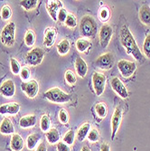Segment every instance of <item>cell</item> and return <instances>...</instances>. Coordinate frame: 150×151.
Here are the masks:
<instances>
[{
    "instance_id": "cell-1",
    "label": "cell",
    "mask_w": 150,
    "mask_h": 151,
    "mask_svg": "<svg viewBox=\"0 0 150 151\" xmlns=\"http://www.w3.org/2000/svg\"><path fill=\"white\" fill-rule=\"evenodd\" d=\"M120 43L122 46L126 49L127 52L135 60L141 63L144 61L143 53L141 52L133 35L127 25H123L120 29Z\"/></svg>"
},
{
    "instance_id": "cell-3",
    "label": "cell",
    "mask_w": 150,
    "mask_h": 151,
    "mask_svg": "<svg viewBox=\"0 0 150 151\" xmlns=\"http://www.w3.org/2000/svg\"><path fill=\"white\" fill-rule=\"evenodd\" d=\"M44 95L48 101L54 102V103L64 104V103L70 102L72 101V96L70 94L64 92L63 91H62L61 89L57 87H54V88L48 90L47 91L44 93Z\"/></svg>"
},
{
    "instance_id": "cell-2",
    "label": "cell",
    "mask_w": 150,
    "mask_h": 151,
    "mask_svg": "<svg viewBox=\"0 0 150 151\" xmlns=\"http://www.w3.org/2000/svg\"><path fill=\"white\" fill-rule=\"evenodd\" d=\"M98 25L90 16H84L80 22V33L86 38H93L97 35Z\"/></svg>"
},
{
    "instance_id": "cell-38",
    "label": "cell",
    "mask_w": 150,
    "mask_h": 151,
    "mask_svg": "<svg viewBox=\"0 0 150 151\" xmlns=\"http://www.w3.org/2000/svg\"><path fill=\"white\" fill-rule=\"evenodd\" d=\"M12 17V10L8 6H3L1 10V17L3 20H8Z\"/></svg>"
},
{
    "instance_id": "cell-31",
    "label": "cell",
    "mask_w": 150,
    "mask_h": 151,
    "mask_svg": "<svg viewBox=\"0 0 150 151\" xmlns=\"http://www.w3.org/2000/svg\"><path fill=\"white\" fill-rule=\"evenodd\" d=\"M74 140H75V132L72 129H71L68 132H66L64 137H63V139H62V141L64 143H66L68 146L73 145Z\"/></svg>"
},
{
    "instance_id": "cell-41",
    "label": "cell",
    "mask_w": 150,
    "mask_h": 151,
    "mask_svg": "<svg viewBox=\"0 0 150 151\" xmlns=\"http://www.w3.org/2000/svg\"><path fill=\"white\" fill-rule=\"evenodd\" d=\"M67 17H68V13H67V11L64 9V8H61L60 10H59V13H58V17H57V20L59 21V22H61V23H65V21H66V18H67Z\"/></svg>"
},
{
    "instance_id": "cell-28",
    "label": "cell",
    "mask_w": 150,
    "mask_h": 151,
    "mask_svg": "<svg viewBox=\"0 0 150 151\" xmlns=\"http://www.w3.org/2000/svg\"><path fill=\"white\" fill-rule=\"evenodd\" d=\"M40 129L43 132H47L51 129V119L48 115H43L40 120Z\"/></svg>"
},
{
    "instance_id": "cell-23",
    "label": "cell",
    "mask_w": 150,
    "mask_h": 151,
    "mask_svg": "<svg viewBox=\"0 0 150 151\" xmlns=\"http://www.w3.org/2000/svg\"><path fill=\"white\" fill-rule=\"evenodd\" d=\"M91 128V126H90V123H84V124H83L80 127V129H78V131H77V134H76V139L79 140V141H83L87 137H88V134H89V132H90V130L91 129H90Z\"/></svg>"
},
{
    "instance_id": "cell-14",
    "label": "cell",
    "mask_w": 150,
    "mask_h": 151,
    "mask_svg": "<svg viewBox=\"0 0 150 151\" xmlns=\"http://www.w3.org/2000/svg\"><path fill=\"white\" fill-rule=\"evenodd\" d=\"M57 31L54 27H48L44 32V45L47 47H52L56 40Z\"/></svg>"
},
{
    "instance_id": "cell-30",
    "label": "cell",
    "mask_w": 150,
    "mask_h": 151,
    "mask_svg": "<svg viewBox=\"0 0 150 151\" xmlns=\"http://www.w3.org/2000/svg\"><path fill=\"white\" fill-rule=\"evenodd\" d=\"M35 43V34L33 30H28L24 35V44L26 46H33Z\"/></svg>"
},
{
    "instance_id": "cell-4",
    "label": "cell",
    "mask_w": 150,
    "mask_h": 151,
    "mask_svg": "<svg viewBox=\"0 0 150 151\" xmlns=\"http://www.w3.org/2000/svg\"><path fill=\"white\" fill-rule=\"evenodd\" d=\"M16 24L14 22L8 23L1 32V42L6 46H13L15 44Z\"/></svg>"
},
{
    "instance_id": "cell-39",
    "label": "cell",
    "mask_w": 150,
    "mask_h": 151,
    "mask_svg": "<svg viewBox=\"0 0 150 151\" xmlns=\"http://www.w3.org/2000/svg\"><path fill=\"white\" fill-rule=\"evenodd\" d=\"M59 120L62 124H67L69 122V115H68L66 111L63 109L59 111Z\"/></svg>"
},
{
    "instance_id": "cell-27",
    "label": "cell",
    "mask_w": 150,
    "mask_h": 151,
    "mask_svg": "<svg viewBox=\"0 0 150 151\" xmlns=\"http://www.w3.org/2000/svg\"><path fill=\"white\" fill-rule=\"evenodd\" d=\"M95 111L100 119H104L108 113V108L104 102H100L95 106Z\"/></svg>"
},
{
    "instance_id": "cell-9",
    "label": "cell",
    "mask_w": 150,
    "mask_h": 151,
    "mask_svg": "<svg viewBox=\"0 0 150 151\" xmlns=\"http://www.w3.org/2000/svg\"><path fill=\"white\" fill-rule=\"evenodd\" d=\"M113 35L112 27L110 24H103L99 32L100 44L102 48H107Z\"/></svg>"
},
{
    "instance_id": "cell-25",
    "label": "cell",
    "mask_w": 150,
    "mask_h": 151,
    "mask_svg": "<svg viewBox=\"0 0 150 151\" xmlns=\"http://www.w3.org/2000/svg\"><path fill=\"white\" fill-rule=\"evenodd\" d=\"M90 47H91V43L90 42L89 40L83 39V38H80V39L77 40V42H76V49L78 50V52L83 53V52H87Z\"/></svg>"
},
{
    "instance_id": "cell-36",
    "label": "cell",
    "mask_w": 150,
    "mask_h": 151,
    "mask_svg": "<svg viewBox=\"0 0 150 151\" xmlns=\"http://www.w3.org/2000/svg\"><path fill=\"white\" fill-rule=\"evenodd\" d=\"M143 52L148 59H150V34H148L145 38L143 44Z\"/></svg>"
},
{
    "instance_id": "cell-26",
    "label": "cell",
    "mask_w": 150,
    "mask_h": 151,
    "mask_svg": "<svg viewBox=\"0 0 150 151\" xmlns=\"http://www.w3.org/2000/svg\"><path fill=\"white\" fill-rule=\"evenodd\" d=\"M71 44L68 39H62L61 42L57 45V52L61 55H65L70 51Z\"/></svg>"
},
{
    "instance_id": "cell-11",
    "label": "cell",
    "mask_w": 150,
    "mask_h": 151,
    "mask_svg": "<svg viewBox=\"0 0 150 151\" xmlns=\"http://www.w3.org/2000/svg\"><path fill=\"white\" fill-rule=\"evenodd\" d=\"M111 84L113 91L122 99H127L128 97V91L123 82L118 77H113L111 81Z\"/></svg>"
},
{
    "instance_id": "cell-15",
    "label": "cell",
    "mask_w": 150,
    "mask_h": 151,
    "mask_svg": "<svg viewBox=\"0 0 150 151\" xmlns=\"http://www.w3.org/2000/svg\"><path fill=\"white\" fill-rule=\"evenodd\" d=\"M19 111H20V105L16 102L6 103L0 106V114L2 115L5 114L16 115L19 112Z\"/></svg>"
},
{
    "instance_id": "cell-17",
    "label": "cell",
    "mask_w": 150,
    "mask_h": 151,
    "mask_svg": "<svg viewBox=\"0 0 150 151\" xmlns=\"http://www.w3.org/2000/svg\"><path fill=\"white\" fill-rule=\"evenodd\" d=\"M36 123H37V118L34 114L24 116L19 119V126L22 129L34 128L36 125Z\"/></svg>"
},
{
    "instance_id": "cell-42",
    "label": "cell",
    "mask_w": 150,
    "mask_h": 151,
    "mask_svg": "<svg viewBox=\"0 0 150 151\" xmlns=\"http://www.w3.org/2000/svg\"><path fill=\"white\" fill-rule=\"evenodd\" d=\"M57 151H71L70 147L63 141H59L57 143Z\"/></svg>"
},
{
    "instance_id": "cell-16",
    "label": "cell",
    "mask_w": 150,
    "mask_h": 151,
    "mask_svg": "<svg viewBox=\"0 0 150 151\" xmlns=\"http://www.w3.org/2000/svg\"><path fill=\"white\" fill-rule=\"evenodd\" d=\"M62 2L60 1H48L47 3V11L51 18L53 21H57V17L59 10L62 8Z\"/></svg>"
},
{
    "instance_id": "cell-13",
    "label": "cell",
    "mask_w": 150,
    "mask_h": 151,
    "mask_svg": "<svg viewBox=\"0 0 150 151\" xmlns=\"http://www.w3.org/2000/svg\"><path fill=\"white\" fill-rule=\"evenodd\" d=\"M0 93L6 98H12L16 93V85L13 80H6L0 86Z\"/></svg>"
},
{
    "instance_id": "cell-6",
    "label": "cell",
    "mask_w": 150,
    "mask_h": 151,
    "mask_svg": "<svg viewBox=\"0 0 150 151\" xmlns=\"http://www.w3.org/2000/svg\"><path fill=\"white\" fill-rule=\"evenodd\" d=\"M115 58L112 52H106L104 54L100 55L95 62V64L98 68L103 71L111 70L114 65Z\"/></svg>"
},
{
    "instance_id": "cell-21",
    "label": "cell",
    "mask_w": 150,
    "mask_h": 151,
    "mask_svg": "<svg viewBox=\"0 0 150 151\" xmlns=\"http://www.w3.org/2000/svg\"><path fill=\"white\" fill-rule=\"evenodd\" d=\"M139 19L145 25H150V6L143 5L139 9Z\"/></svg>"
},
{
    "instance_id": "cell-18",
    "label": "cell",
    "mask_w": 150,
    "mask_h": 151,
    "mask_svg": "<svg viewBox=\"0 0 150 151\" xmlns=\"http://www.w3.org/2000/svg\"><path fill=\"white\" fill-rule=\"evenodd\" d=\"M75 69H76L77 74L80 78H84L88 73V65L86 62L80 56H77L75 60Z\"/></svg>"
},
{
    "instance_id": "cell-35",
    "label": "cell",
    "mask_w": 150,
    "mask_h": 151,
    "mask_svg": "<svg viewBox=\"0 0 150 151\" xmlns=\"http://www.w3.org/2000/svg\"><path fill=\"white\" fill-rule=\"evenodd\" d=\"M66 26L70 27V28H74L77 26V18L72 14H68V17L66 18V21L64 23Z\"/></svg>"
},
{
    "instance_id": "cell-7",
    "label": "cell",
    "mask_w": 150,
    "mask_h": 151,
    "mask_svg": "<svg viewBox=\"0 0 150 151\" xmlns=\"http://www.w3.org/2000/svg\"><path fill=\"white\" fill-rule=\"evenodd\" d=\"M107 78L104 74L95 72L92 74V86L97 96H101L105 91Z\"/></svg>"
},
{
    "instance_id": "cell-43",
    "label": "cell",
    "mask_w": 150,
    "mask_h": 151,
    "mask_svg": "<svg viewBox=\"0 0 150 151\" xmlns=\"http://www.w3.org/2000/svg\"><path fill=\"white\" fill-rule=\"evenodd\" d=\"M35 151H47V147H46L45 143H44V142H41V143L37 146Z\"/></svg>"
},
{
    "instance_id": "cell-10",
    "label": "cell",
    "mask_w": 150,
    "mask_h": 151,
    "mask_svg": "<svg viewBox=\"0 0 150 151\" xmlns=\"http://www.w3.org/2000/svg\"><path fill=\"white\" fill-rule=\"evenodd\" d=\"M22 91L26 94L28 98H35L39 91V84L35 80H31L28 81H24L21 83Z\"/></svg>"
},
{
    "instance_id": "cell-34",
    "label": "cell",
    "mask_w": 150,
    "mask_h": 151,
    "mask_svg": "<svg viewBox=\"0 0 150 151\" xmlns=\"http://www.w3.org/2000/svg\"><path fill=\"white\" fill-rule=\"evenodd\" d=\"M88 139L89 141L92 142V143H95V142H98L100 140V132L98 129H91L88 134Z\"/></svg>"
},
{
    "instance_id": "cell-44",
    "label": "cell",
    "mask_w": 150,
    "mask_h": 151,
    "mask_svg": "<svg viewBox=\"0 0 150 151\" xmlns=\"http://www.w3.org/2000/svg\"><path fill=\"white\" fill-rule=\"evenodd\" d=\"M100 151H111V147L110 145L108 143H102L101 144V147H100Z\"/></svg>"
},
{
    "instance_id": "cell-8",
    "label": "cell",
    "mask_w": 150,
    "mask_h": 151,
    "mask_svg": "<svg viewBox=\"0 0 150 151\" xmlns=\"http://www.w3.org/2000/svg\"><path fill=\"white\" fill-rule=\"evenodd\" d=\"M118 68L122 76L124 78H128L135 73L136 70H137V64L134 62L120 60L118 63Z\"/></svg>"
},
{
    "instance_id": "cell-37",
    "label": "cell",
    "mask_w": 150,
    "mask_h": 151,
    "mask_svg": "<svg viewBox=\"0 0 150 151\" xmlns=\"http://www.w3.org/2000/svg\"><path fill=\"white\" fill-rule=\"evenodd\" d=\"M64 78H65V81H67V83H69L71 85H73L76 83V76L74 74L73 72L70 71V70H68L65 72V74H64Z\"/></svg>"
},
{
    "instance_id": "cell-40",
    "label": "cell",
    "mask_w": 150,
    "mask_h": 151,
    "mask_svg": "<svg viewBox=\"0 0 150 151\" xmlns=\"http://www.w3.org/2000/svg\"><path fill=\"white\" fill-rule=\"evenodd\" d=\"M30 70L28 69L27 67H23L22 69H21V72L19 73L21 79L24 81H28L29 78H30Z\"/></svg>"
},
{
    "instance_id": "cell-45",
    "label": "cell",
    "mask_w": 150,
    "mask_h": 151,
    "mask_svg": "<svg viewBox=\"0 0 150 151\" xmlns=\"http://www.w3.org/2000/svg\"><path fill=\"white\" fill-rule=\"evenodd\" d=\"M80 151H91V149L88 146H84V147H83V148H81Z\"/></svg>"
},
{
    "instance_id": "cell-32",
    "label": "cell",
    "mask_w": 150,
    "mask_h": 151,
    "mask_svg": "<svg viewBox=\"0 0 150 151\" xmlns=\"http://www.w3.org/2000/svg\"><path fill=\"white\" fill-rule=\"evenodd\" d=\"M10 67H11V72L13 74L17 75L20 73L22 67L19 63V62L17 60H16L15 58H11L10 59Z\"/></svg>"
},
{
    "instance_id": "cell-33",
    "label": "cell",
    "mask_w": 150,
    "mask_h": 151,
    "mask_svg": "<svg viewBox=\"0 0 150 151\" xmlns=\"http://www.w3.org/2000/svg\"><path fill=\"white\" fill-rule=\"evenodd\" d=\"M99 17L102 22H107L111 17V10L108 6H103L100 8L99 13Z\"/></svg>"
},
{
    "instance_id": "cell-22",
    "label": "cell",
    "mask_w": 150,
    "mask_h": 151,
    "mask_svg": "<svg viewBox=\"0 0 150 151\" xmlns=\"http://www.w3.org/2000/svg\"><path fill=\"white\" fill-rule=\"evenodd\" d=\"M45 136H46V139H47L48 143H50L51 145L58 143L60 141V139H61L60 132L55 128H51L46 132V135Z\"/></svg>"
},
{
    "instance_id": "cell-19",
    "label": "cell",
    "mask_w": 150,
    "mask_h": 151,
    "mask_svg": "<svg viewBox=\"0 0 150 151\" xmlns=\"http://www.w3.org/2000/svg\"><path fill=\"white\" fill-rule=\"evenodd\" d=\"M10 147L13 151H22L24 147V142L22 137L18 133H15L12 135Z\"/></svg>"
},
{
    "instance_id": "cell-5",
    "label": "cell",
    "mask_w": 150,
    "mask_h": 151,
    "mask_svg": "<svg viewBox=\"0 0 150 151\" xmlns=\"http://www.w3.org/2000/svg\"><path fill=\"white\" fill-rule=\"evenodd\" d=\"M44 57V51L40 47H34L27 52L25 60L31 66H37L42 63Z\"/></svg>"
},
{
    "instance_id": "cell-12",
    "label": "cell",
    "mask_w": 150,
    "mask_h": 151,
    "mask_svg": "<svg viewBox=\"0 0 150 151\" xmlns=\"http://www.w3.org/2000/svg\"><path fill=\"white\" fill-rule=\"evenodd\" d=\"M122 109L119 107H117L114 111V113L112 115L111 119V128H112V133H111V139L113 140L114 138L116 137L118 130L119 129V126L121 124V120H122Z\"/></svg>"
},
{
    "instance_id": "cell-29",
    "label": "cell",
    "mask_w": 150,
    "mask_h": 151,
    "mask_svg": "<svg viewBox=\"0 0 150 151\" xmlns=\"http://www.w3.org/2000/svg\"><path fill=\"white\" fill-rule=\"evenodd\" d=\"M38 2V0H22V1H20V6L24 9L29 11L34 9L37 6Z\"/></svg>"
},
{
    "instance_id": "cell-20",
    "label": "cell",
    "mask_w": 150,
    "mask_h": 151,
    "mask_svg": "<svg viewBox=\"0 0 150 151\" xmlns=\"http://www.w3.org/2000/svg\"><path fill=\"white\" fill-rule=\"evenodd\" d=\"M0 133L4 135L15 134V127L13 125V122L8 118H5L1 124H0Z\"/></svg>"
},
{
    "instance_id": "cell-24",
    "label": "cell",
    "mask_w": 150,
    "mask_h": 151,
    "mask_svg": "<svg viewBox=\"0 0 150 151\" xmlns=\"http://www.w3.org/2000/svg\"><path fill=\"white\" fill-rule=\"evenodd\" d=\"M41 139V136L37 133L30 134L26 139V147L28 149L33 150L35 147H37L38 142Z\"/></svg>"
}]
</instances>
